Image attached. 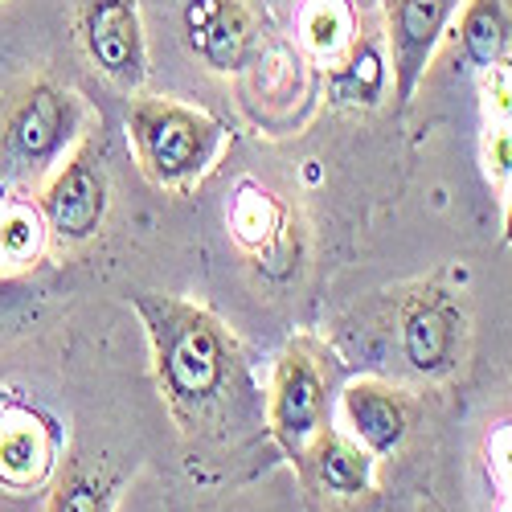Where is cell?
Wrapping results in <instances>:
<instances>
[{
  "label": "cell",
  "mask_w": 512,
  "mask_h": 512,
  "mask_svg": "<svg viewBox=\"0 0 512 512\" xmlns=\"http://www.w3.org/2000/svg\"><path fill=\"white\" fill-rule=\"evenodd\" d=\"M132 308L160 398L189 443H234L267 426V394L254 386L238 336L218 312L164 291H136Z\"/></svg>",
  "instance_id": "obj_1"
},
{
  "label": "cell",
  "mask_w": 512,
  "mask_h": 512,
  "mask_svg": "<svg viewBox=\"0 0 512 512\" xmlns=\"http://www.w3.org/2000/svg\"><path fill=\"white\" fill-rule=\"evenodd\" d=\"M127 144L136 152L140 173L164 193H193L218 168L230 132L209 111L168 99L136 95L127 103Z\"/></svg>",
  "instance_id": "obj_2"
},
{
  "label": "cell",
  "mask_w": 512,
  "mask_h": 512,
  "mask_svg": "<svg viewBox=\"0 0 512 512\" xmlns=\"http://www.w3.org/2000/svg\"><path fill=\"white\" fill-rule=\"evenodd\" d=\"M340 394V361L316 332H295L275 357L267 386V435L291 463L332 426Z\"/></svg>",
  "instance_id": "obj_3"
},
{
  "label": "cell",
  "mask_w": 512,
  "mask_h": 512,
  "mask_svg": "<svg viewBox=\"0 0 512 512\" xmlns=\"http://www.w3.org/2000/svg\"><path fill=\"white\" fill-rule=\"evenodd\" d=\"M87 136V103L54 78H37L0 119V177L46 181Z\"/></svg>",
  "instance_id": "obj_4"
},
{
  "label": "cell",
  "mask_w": 512,
  "mask_h": 512,
  "mask_svg": "<svg viewBox=\"0 0 512 512\" xmlns=\"http://www.w3.org/2000/svg\"><path fill=\"white\" fill-rule=\"evenodd\" d=\"M46 234L58 250L87 246L111 213V177L103 164V148L95 136H82V144L41 181L33 197Z\"/></svg>",
  "instance_id": "obj_5"
},
{
  "label": "cell",
  "mask_w": 512,
  "mask_h": 512,
  "mask_svg": "<svg viewBox=\"0 0 512 512\" xmlns=\"http://www.w3.org/2000/svg\"><path fill=\"white\" fill-rule=\"evenodd\" d=\"M398 349L422 381H447L467 353V304L447 283L426 279L398 300Z\"/></svg>",
  "instance_id": "obj_6"
},
{
  "label": "cell",
  "mask_w": 512,
  "mask_h": 512,
  "mask_svg": "<svg viewBox=\"0 0 512 512\" xmlns=\"http://www.w3.org/2000/svg\"><path fill=\"white\" fill-rule=\"evenodd\" d=\"M291 467L316 512H373L377 504V459L336 422L295 455Z\"/></svg>",
  "instance_id": "obj_7"
},
{
  "label": "cell",
  "mask_w": 512,
  "mask_h": 512,
  "mask_svg": "<svg viewBox=\"0 0 512 512\" xmlns=\"http://www.w3.org/2000/svg\"><path fill=\"white\" fill-rule=\"evenodd\" d=\"M74 33L87 62L123 95H140L148 82V37L140 0H78Z\"/></svg>",
  "instance_id": "obj_8"
},
{
  "label": "cell",
  "mask_w": 512,
  "mask_h": 512,
  "mask_svg": "<svg viewBox=\"0 0 512 512\" xmlns=\"http://www.w3.org/2000/svg\"><path fill=\"white\" fill-rule=\"evenodd\" d=\"M463 0H386L381 5V37H386L390 54V91L398 107L406 111L422 87L426 70L435 62L439 41L455 25Z\"/></svg>",
  "instance_id": "obj_9"
},
{
  "label": "cell",
  "mask_w": 512,
  "mask_h": 512,
  "mask_svg": "<svg viewBox=\"0 0 512 512\" xmlns=\"http://www.w3.org/2000/svg\"><path fill=\"white\" fill-rule=\"evenodd\" d=\"M66 459V431L54 414L33 402L0 398V488L41 492L54 484Z\"/></svg>",
  "instance_id": "obj_10"
},
{
  "label": "cell",
  "mask_w": 512,
  "mask_h": 512,
  "mask_svg": "<svg viewBox=\"0 0 512 512\" xmlns=\"http://www.w3.org/2000/svg\"><path fill=\"white\" fill-rule=\"evenodd\" d=\"M332 422L377 463L394 459L418 426V402L381 377H353L340 386Z\"/></svg>",
  "instance_id": "obj_11"
},
{
  "label": "cell",
  "mask_w": 512,
  "mask_h": 512,
  "mask_svg": "<svg viewBox=\"0 0 512 512\" xmlns=\"http://www.w3.org/2000/svg\"><path fill=\"white\" fill-rule=\"evenodd\" d=\"M181 37L213 74H246L263 50V33L246 0H181Z\"/></svg>",
  "instance_id": "obj_12"
},
{
  "label": "cell",
  "mask_w": 512,
  "mask_h": 512,
  "mask_svg": "<svg viewBox=\"0 0 512 512\" xmlns=\"http://www.w3.org/2000/svg\"><path fill=\"white\" fill-rule=\"evenodd\" d=\"M226 218L242 254H250L271 279L291 275L295 259H300V230H295V209L279 193H271L254 177H242L234 185Z\"/></svg>",
  "instance_id": "obj_13"
},
{
  "label": "cell",
  "mask_w": 512,
  "mask_h": 512,
  "mask_svg": "<svg viewBox=\"0 0 512 512\" xmlns=\"http://www.w3.org/2000/svg\"><path fill=\"white\" fill-rule=\"evenodd\" d=\"M361 37L353 0H295V41L308 62L336 70Z\"/></svg>",
  "instance_id": "obj_14"
},
{
  "label": "cell",
  "mask_w": 512,
  "mask_h": 512,
  "mask_svg": "<svg viewBox=\"0 0 512 512\" xmlns=\"http://www.w3.org/2000/svg\"><path fill=\"white\" fill-rule=\"evenodd\" d=\"M127 476L87 455H66L46 496V512H115Z\"/></svg>",
  "instance_id": "obj_15"
},
{
  "label": "cell",
  "mask_w": 512,
  "mask_h": 512,
  "mask_svg": "<svg viewBox=\"0 0 512 512\" xmlns=\"http://www.w3.org/2000/svg\"><path fill=\"white\" fill-rule=\"evenodd\" d=\"M328 87H332V99L340 107H377L381 99L390 95L386 37L365 33V25H361V37H357V46L349 50V58L340 62L336 70H328Z\"/></svg>",
  "instance_id": "obj_16"
},
{
  "label": "cell",
  "mask_w": 512,
  "mask_h": 512,
  "mask_svg": "<svg viewBox=\"0 0 512 512\" xmlns=\"http://www.w3.org/2000/svg\"><path fill=\"white\" fill-rule=\"evenodd\" d=\"M508 9L504 0H463V9L455 17V33H459V54L467 66L488 70L496 62H504L508 50Z\"/></svg>",
  "instance_id": "obj_17"
},
{
  "label": "cell",
  "mask_w": 512,
  "mask_h": 512,
  "mask_svg": "<svg viewBox=\"0 0 512 512\" xmlns=\"http://www.w3.org/2000/svg\"><path fill=\"white\" fill-rule=\"evenodd\" d=\"M50 246L46 222L33 201L21 197H0V250H5V271H25L33 267Z\"/></svg>",
  "instance_id": "obj_18"
},
{
  "label": "cell",
  "mask_w": 512,
  "mask_h": 512,
  "mask_svg": "<svg viewBox=\"0 0 512 512\" xmlns=\"http://www.w3.org/2000/svg\"><path fill=\"white\" fill-rule=\"evenodd\" d=\"M484 463L496 488V512H512V418L496 422L484 439Z\"/></svg>",
  "instance_id": "obj_19"
},
{
  "label": "cell",
  "mask_w": 512,
  "mask_h": 512,
  "mask_svg": "<svg viewBox=\"0 0 512 512\" xmlns=\"http://www.w3.org/2000/svg\"><path fill=\"white\" fill-rule=\"evenodd\" d=\"M480 95H484V123L512 127V62H496L480 70Z\"/></svg>",
  "instance_id": "obj_20"
},
{
  "label": "cell",
  "mask_w": 512,
  "mask_h": 512,
  "mask_svg": "<svg viewBox=\"0 0 512 512\" xmlns=\"http://www.w3.org/2000/svg\"><path fill=\"white\" fill-rule=\"evenodd\" d=\"M484 168L496 185L512 181V127L508 123H484Z\"/></svg>",
  "instance_id": "obj_21"
},
{
  "label": "cell",
  "mask_w": 512,
  "mask_h": 512,
  "mask_svg": "<svg viewBox=\"0 0 512 512\" xmlns=\"http://www.w3.org/2000/svg\"><path fill=\"white\" fill-rule=\"evenodd\" d=\"M504 242L512 246V181H508V201H504Z\"/></svg>",
  "instance_id": "obj_22"
},
{
  "label": "cell",
  "mask_w": 512,
  "mask_h": 512,
  "mask_svg": "<svg viewBox=\"0 0 512 512\" xmlns=\"http://www.w3.org/2000/svg\"><path fill=\"white\" fill-rule=\"evenodd\" d=\"M0 275H9V271H5V250H0Z\"/></svg>",
  "instance_id": "obj_23"
},
{
  "label": "cell",
  "mask_w": 512,
  "mask_h": 512,
  "mask_svg": "<svg viewBox=\"0 0 512 512\" xmlns=\"http://www.w3.org/2000/svg\"><path fill=\"white\" fill-rule=\"evenodd\" d=\"M439 512H447V508H439Z\"/></svg>",
  "instance_id": "obj_24"
}]
</instances>
